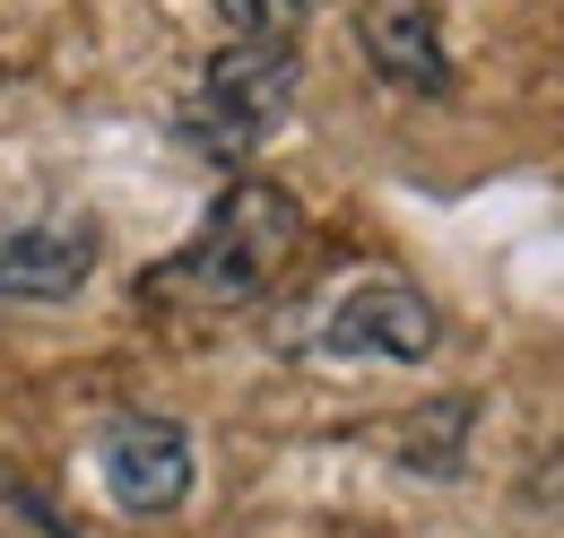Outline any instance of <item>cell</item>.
Wrapping results in <instances>:
<instances>
[{
	"label": "cell",
	"mask_w": 564,
	"mask_h": 538,
	"mask_svg": "<svg viewBox=\"0 0 564 538\" xmlns=\"http://www.w3.org/2000/svg\"><path fill=\"white\" fill-rule=\"evenodd\" d=\"M295 244H304V208L286 201L279 183L243 174V183L217 192L209 226L192 235V252H174L165 269H148V304H156V295H183V304L235 313V304L270 295V278L295 261Z\"/></svg>",
	"instance_id": "6da1fadb"
},
{
	"label": "cell",
	"mask_w": 564,
	"mask_h": 538,
	"mask_svg": "<svg viewBox=\"0 0 564 538\" xmlns=\"http://www.w3.org/2000/svg\"><path fill=\"white\" fill-rule=\"evenodd\" d=\"M295 44H226L209 69H200V96L183 105V139L217 157V165H243L261 139L286 122V105H295Z\"/></svg>",
	"instance_id": "7a4b0ae2"
},
{
	"label": "cell",
	"mask_w": 564,
	"mask_h": 538,
	"mask_svg": "<svg viewBox=\"0 0 564 538\" xmlns=\"http://www.w3.org/2000/svg\"><path fill=\"white\" fill-rule=\"evenodd\" d=\"M96 217H62V208H0V304H70L96 278Z\"/></svg>",
	"instance_id": "3957f363"
},
{
	"label": "cell",
	"mask_w": 564,
	"mask_h": 538,
	"mask_svg": "<svg viewBox=\"0 0 564 538\" xmlns=\"http://www.w3.org/2000/svg\"><path fill=\"white\" fill-rule=\"evenodd\" d=\"M96 461H105V486H113V504L122 513H174L183 495H192V434L174 426V417H113L105 426V443H96Z\"/></svg>",
	"instance_id": "277c9868"
},
{
	"label": "cell",
	"mask_w": 564,
	"mask_h": 538,
	"mask_svg": "<svg viewBox=\"0 0 564 538\" xmlns=\"http://www.w3.org/2000/svg\"><path fill=\"white\" fill-rule=\"evenodd\" d=\"M434 338H443V322H434L425 287H409V278H365V287H348V295L330 304V322H322V347H330V356L417 365V356H434Z\"/></svg>",
	"instance_id": "5b68a950"
},
{
	"label": "cell",
	"mask_w": 564,
	"mask_h": 538,
	"mask_svg": "<svg viewBox=\"0 0 564 538\" xmlns=\"http://www.w3.org/2000/svg\"><path fill=\"white\" fill-rule=\"evenodd\" d=\"M356 53L382 87L400 96H452V53H443V18L425 0H356Z\"/></svg>",
	"instance_id": "8992f818"
},
{
	"label": "cell",
	"mask_w": 564,
	"mask_h": 538,
	"mask_svg": "<svg viewBox=\"0 0 564 538\" xmlns=\"http://www.w3.org/2000/svg\"><path fill=\"white\" fill-rule=\"evenodd\" d=\"M469 426H478V400H434V408H417L409 426H400V461L409 470H425V477H452L460 461H469Z\"/></svg>",
	"instance_id": "52a82bcc"
},
{
	"label": "cell",
	"mask_w": 564,
	"mask_h": 538,
	"mask_svg": "<svg viewBox=\"0 0 564 538\" xmlns=\"http://www.w3.org/2000/svg\"><path fill=\"white\" fill-rule=\"evenodd\" d=\"M217 18L235 26V44H295L313 0H217Z\"/></svg>",
	"instance_id": "ba28073f"
}]
</instances>
